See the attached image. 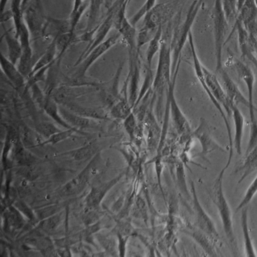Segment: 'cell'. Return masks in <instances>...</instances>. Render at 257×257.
Wrapping results in <instances>:
<instances>
[{
  "label": "cell",
  "instance_id": "cell-1",
  "mask_svg": "<svg viewBox=\"0 0 257 257\" xmlns=\"http://www.w3.org/2000/svg\"><path fill=\"white\" fill-rule=\"evenodd\" d=\"M204 0H194L186 13V18L181 22L182 12L174 19V27L171 37V48L172 52V74H174L177 65L181 61L182 52L189 40V34L197 16L199 13Z\"/></svg>",
  "mask_w": 257,
  "mask_h": 257
},
{
  "label": "cell",
  "instance_id": "cell-2",
  "mask_svg": "<svg viewBox=\"0 0 257 257\" xmlns=\"http://www.w3.org/2000/svg\"><path fill=\"white\" fill-rule=\"evenodd\" d=\"M231 160H232V158L228 157L225 166L218 174L214 184H213L210 196H211L213 204L216 205V209H217L219 217L222 221L224 233L228 240V244H229L232 252L234 253H237V246L235 236H234V227H233L232 213H231V208H230L228 200L224 193L223 189L224 175H225V171L231 165Z\"/></svg>",
  "mask_w": 257,
  "mask_h": 257
},
{
  "label": "cell",
  "instance_id": "cell-3",
  "mask_svg": "<svg viewBox=\"0 0 257 257\" xmlns=\"http://www.w3.org/2000/svg\"><path fill=\"white\" fill-rule=\"evenodd\" d=\"M188 0H168L157 4L144 19L143 27L152 30H158L172 22L176 16L183 11Z\"/></svg>",
  "mask_w": 257,
  "mask_h": 257
},
{
  "label": "cell",
  "instance_id": "cell-4",
  "mask_svg": "<svg viewBox=\"0 0 257 257\" xmlns=\"http://www.w3.org/2000/svg\"><path fill=\"white\" fill-rule=\"evenodd\" d=\"M213 22V38H214L215 57H216V72L223 68L222 51L226 40L228 24L221 0H215L211 14Z\"/></svg>",
  "mask_w": 257,
  "mask_h": 257
},
{
  "label": "cell",
  "instance_id": "cell-5",
  "mask_svg": "<svg viewBox=\"0 0 257 257\" xmlns=\"http://www.w3.org/2000/svg\"><path fill=\"white\" fill-rule=\"evenodd\" d=\"M188 42H189V49H190L191 55H192V64H193V69L194 71H195V76H196L200 85L204 88V91H205L206 94H207V95L208 96L209 98H210V101L213 103L215 107L219 111L221 117H222V119H223L224 124H225V128H226L227 134H228V142H229V145H228V147H229V152H231L230 153H233L232 137H231V127H230L229 122H228V116H227L226 113H225V110H224L222 106L218 103L217 100L212 95L210 90H209L208 86H207V84H206L204 72H203L202 69L203 64L201 62V61H200L198 54H197L195 41H194V37L192 33L189 34Z\"/></svg>",
  "mask_w": 257,
  "mask_h": 257
},
{
  "label": "cell",
  "instance_id": "cell-6",
  "mask_svg": "<svg viewBox=\"0 0 257 257\" xmlns=\"http://www.w3.org/2000/svg\"><path fill=\"white\" fill-rule=\"evenodd\" d=\"M180 66V62L179 63L175 72L173 74L172 80H171V84L168 87L166 94L167 101L169 103L170 106V116L171 117L174 129H175L177 135L182 136V135H191V134H192V131L189 121H188L187 118L185 116L184 114L182 112L180 106H179L177 99L175 97V93H174L176 80H177Z\"/></svg>",
  "mask_w": 257,
  "mask_h": 257
},
{
  "label": "cell",
  "instance_id": "cell-7",
  "mask_svg": "<svg viewBox=\"0 0 257 257\" xmlns=\"http://www.w3.org/2000/svg\"><path fill=\"white\" fill-rule=\"evenodd\" d=\"M191 193L192 198V209H193L195 222L194 225L207 234L216 244L220 241L219 232L213 219L207 214L200 202L196 189L193 182H191Z\"/></svg>",
  "mask_w": 257,
  "mask_h": 257
},
{
  "label": "cell",
  "instance_id": "cell-8",
  "mask_svg": "<svg viewBox=\"0 0 257 257\" xmlns=\"http://www.w3.org/2000/svg\"><path fill=\"white\" fill-rule=\"evenodd\" d=\"M24 17L34 40L43 38V31L48 18L45 15L42 0H30L25 7Z\"/></svg>",
  "mask_w": 257,
  "mask_h": 257
},
{
  "label": "cell",
  "instance_id": "cell-9",
  "mask_svg": "<svg viewBox=\"0 0 257 257\" xmlns=\"http://www.w3.org/2000/svg\"><path fill=\"white\" fill-rule=\"evenodd\" d=\"M100 153H97L91 159L90 163L68 183L58 189V195L62 197L72 196L81 193L89 184L90 180L94 176L95 164L98 162Z\"/></svg>",
  "mask_w": 257,
  "mask_h": 257
},
{
  "label": "cell",
  "instance_id": "cell-10",
  "mask_svg": "<svg viewBox=\"0 0 257 257\" xmlns=\"http://www.w3.org/2000/svg\"><path fill=\"white\" fill-rule=\"evenodd\" d=\"M230 64H231L230 66L234 69V72L238 76L239 79L246 85V90H247V99L249 103V118H250V122H253L256 120L255 119V112H257V109L254 105L253 100L255 75H254L252 69L249 68L246 64L239 60H231Z\"/></svg>",
  "mask_w": 257,
  "mask_h": 257
},
{
  "label": "cell",
  "instance_id": "cell-11",
  "mask_svg": "<svg viewBox=\"0 0 257 257\" xmlns=\"http://www.w3.org/2000/svg\"><path fill=\"white\" fill-rule=\"evenodd\" d=\"M193 138L198 140L201 146V153L197 154V157L205 159L207 155L215 151L225 153V148L218 144L211 136V129L207 121L204 118L200 119L199 125L192 132Z\"/></svg>",
  "mask_w": 257,
  "mask_h": 257
},
{
  "label": "cell",
  "instance_id": "cell-12",
  "mask_svg": "<svg viewBox=\"0 0 257 257\" xmlns=\"http://www.w3.org/2000/svg\"><path fill=\"white\" fill-rule=\"evenodd\" d=\"M128 53L129 71L126 82H127V85H128V101L134 109L139 96L141 64H140L138 51H130Z\"/></svg>",
  "mask_w": 257,
  "mask_h": 257
},
{
  "label": "cell",
  "instance_id": "cell-13",
  "mask_svg": "<svg viewBox=\"0 0 257 257\" xmlns=\"http://www.w3.org/2000/svg\"><path fill=\"white\" fill-rule=\"evenodd\" d=\"M23 0H12L11 12L14 22L15 34L22 43V49L31 47V36L24 17L22 4Z\"/></svg>",
  "mask_w": 257,
  "mask_h": 257
},
{
  "label": "cell",
  "instance_id": "cell-14",
  "mask_svg": "<svg viewBox=\"0 0 257 257\" xmlns=\"http://www.w3.org/2000/svg\"><path fill=\"white\" fill-rule=\"evenodd\" d=\"M202 69L206 84L208 86L212 95L217 100L218 103L222 106L227 116H231L232 112H231V107L232 103L230 101L229 99L227 97L226 93L224 91L217 75L216 73H212L208 69L206 68L204 65H203Z\"/></svg>",
  "mask_w": 257,
  "mask_h": 257
},
{
  "label": "cell",
  "instance_id": "cell-15",
  "mask_svg": "<svg viewBox=\"0 0 257 257\" xmlns=\"http://www.w3.org/2000/svg\"><path fill=\"white\" fill-rule=\"evenodd\" d=\"M156 97L154 94L153 102L149 109L148 112L146 115L145 129L147 130V145L150 152H155L159 150V144L162 138V128H161L158 123L157 118L153 112Z\"/></svg>",
  "mask_w": 257,
  "mask_h": 257
},
{
  "label": "cell",
  "instance_id": "cell-16",
  "mask_svg": "<svg viewBox=\"0 0 257 257\" xmlns=\"http://www.w3.org/2000/svg\"><path fill=\"white\" fill-rule=\"evenodd\" d=\"M95 90H97L96 87L72 86L64 85L52 91L50 96L58 104L64 106L70 102L74 101L78 97L89 94Z\"/></svg>",
  "mask_w": 257,
  "mask_h": 257
},
{
  "label": "cell",
  "instance_id": "cell-17",
  "mask_svg": "<svg viewBox=\"0 0 257 257\" xmlns=\"http://www.w3.org/2000/svg\"><path fill=\"white\" fill-rule=\"evenodd\" d=\"M216 74L220 79L219 81L230 101L237 106L239 104L243 105L249 109V103L248 99L244 97L237 84L233 81L225 68L223 67L219 71L216 72Z\"/></svg>",
  "mask_w": 257,
  "mask_h": 257
},
{
  "label": "cell",
  "instance_id": "cell-18",
  "mask_svg": "<svg viewBox=\"0 0 257 257\" xmlns=\"http://www.w3.org/2000/svg\"><path fill=\"white\" fill-rule=\"evenodd\" d=\"M234 30L237 31V40L242 58L247 59L257 67V58L254 49L253 41L249 32L238 19H236L234 22Z\"/></svg>",
  "mask_w": 257,
  "mask_h": 257
},
{
  "label": "cell",
  "instance_id": "cell-19",
  "mask_svg": "<svg viewBox=\"0 0 257 257\" xmlns=\"http://www.w3.org/2000/svg\"><path fill=\"white\" fill-rule=\"evenodd\" d=\"M124 175V172H122L109 181L104 182L97 186H93L85 198V204L87 207L88 208L98 207L108 192L119 182Z\"/></svg>",
  "mask_w": 257,
  "mask_h": 257
},
{
  "label": "cell",
  "instance_id": "cell-20",
  "mask_svg": "<svg viewBox=\"0 0 257 257\" xmlns=\"http://www.w3.org/2000/svg\"><path fill=\"white\" fill-rule=\"evenodd\" d=\"M183 232L186 235L193 239L205 252L207 255L210 256H217L216 252V245L212 239L204 231L197 228L194 224L191 222H186Z\"/></svg>",
  "mask_w": 257,
  "mask_h": 257
},
{
  "label": "cell",
  "instance_id": "cell-21",
  "mask_svg": "<svg viewBox=\"0 0 257 257\" xmlns=\"http://www.w3.org/2000/svg\"><path fill=\"white\" fill-rule=\"evenodd\" d=\"M70 32V21L65 19L48 18L43 31V39H50L51 41L62 34Z\"/></svg>",
  "mask_w": 257,
  "mask_h": 257
},
{
  "label": "cell",
  "instance_id": "cell-22",
  "mask_svg": "<svg viewBox=\"0 0 257 257\" xmlns=\"http://www.w3.org/2000/svg\"><path fill=\"white\" fill-rule=\"evenodd\" d=\"M1 67L3 72L6 75L9 80L12 82L15 88L21 89L26 86V78L22 75L20 70L16 67V64H13L5 55H1Z\"/></svg>",
  "mask_w": 257,
  "mask_h": 257
},
{
  "label": "cell",
  "instance_id": "cell-23",
  "mask_svg": "<svg viewBox=\"0 0 257 257\" xmlns=\"http://www.w3.org/2000/svg\"><path fill=\"white\" fill-rule=\"evenodd\" d=\"M59 109L61 116L72 127L81 130V129L93 128L97 126V122H96L97 120L81 116V115L71 112L65 106H61H61H59Z\"/></svg>",
  "mask_w": 257,
  "mask_h": 257
},
{
  "label": "cell",
  "instance_id": "cell-24",
  "mask_svg": "<svg viewBox=\"0 0 257 257\" xmlns=\"http://www.w3.org/2000/svg\"><path fill=\"white\" fill-rule=\"evenodd\" d=\"M231 115L234 124V137L233 146L237 154L242 153V138H243V127H244V117L237 107V105H231Z\"/></svg>",
  "mask_w": 257,
  "mask_h": 257
},
{
  "label": "cell",
  "instance_id": "cell-25",
  "mask_svg": "<svg viewBox=\"0 0 257 257\" xmlns=\"http://www.w3.org/2000/svg\"><path fill=\"white\" fill-rule=\"evenodd\" d=\"M57 53H58V48H57V38H55L51 41L50 44L49 45L47 49H46V52L42 55V56L39 58L38 61L34 64L31 75L38 71L40 69L44 68V67H47V66L55 64L58 61V58H57V56H58V54Z\"/></svg>",
  "mask_w": 257,
  "mask_h": 257
},
{
  "label": "cell",
  "instance_id": "cell-26",
  "mask_svg": "<svg viewBox=\"0 0 257 257\" xmlns=\"http://www.w3.org/2000/svg\"><path fill=\"white\" fill-rule=\"evenodd\" d=\"M257 170V146L249 153H245V157L235 173H241L238 184Z\"/></svg>",
  "mask_w": 257,
  "mask_h": 257
},
{
  "label": "cell",
  "instance_id": "cell-27",
  "mask_svg": "<svg viewBox=\"0 0 257 257\" xmlns=\"http://www.w3.org/2000/svg\"><path fill=\"white\" fill-rule=\"evenodd\" d=\"M240 215V225H241L242 233H243V243H244L245 252L248 257L257 256L256 252L254 248L250 232H249V223H248V207L247 206L241 209Z\"/></svg>",
  "mask_w": 257,
  "mask_h": 257
},
{
  "label": "cell",
  "instance_id": "cell-28",
  "mask_svg": "<svg viewBox=\"0 0 257 257\" xmlns=\"http://www.w3.org/2000/svg\"><path fill=\"white\" fill-rule=\"evenodd\" d=\"M67 109L77 115L85 118H91L94 120H106L108 119L107 115L104 112L100 111V109L95 108L88 107V106H82L78 104L76 102H70L67 104L64 105Z\"/></svg>",
  "mask_w": 257,
  "mask_h": 257
},
{
  "label": "cell",
  "instance_id": "cell-29",
  "mask_svg": "<svg viewBox=\"0 0 257 257\" xmlns=\"http://www.w3.org/2000/svg\"><path fill=\"white\" fill-rule=\"evenodd\" d=\"M243 24L245 28L257 22V5L255 0H245L244 4L238 11L237 19Z\"/></svg>",
  "mask_w": 257,
  "mask_h": 257
},
{
  "label": "cell",
  "instance_id": "cell-30",
  "mask_svg": "<svg viewBox=\"0 0 257 257\" xmlns=\"http://www.w3.org/2000/svg\"><path fill=\"white\" fill-rule=\"evenodd\" d=\"M4 37L5 38L6 43H7V47H8V58L13 64L16 65L20 60L22 52H23L22 43H21L19 39L16 37V34H15V36L12 35L10 31L6 30L5 27H4Z\"/></svg>",
  "mask_w": 257,
  "mask_h": 257
},
{
  "label": "cell",
  "instance_id": "cell-31",
  "mask_svg": "<svg viewBox=\"0 0 257 257\" xmlns=\"http://www.w3.org/2000/svg\"><path fill=\"white\" fill-rule=\"evenodd\" d=\"M58 105L59 104L51 96L47 95L42 108L44 109L45 112L49 116H50L54 121H55V122L58 123L61 127L66 129L72 128L73 127L70 126L61 116Z\"/></svg>",
  "mask_w": 257,
  "mask_h": 257
},
{
  "label": "cell",
  "instance_id": "cell-32",
  "mask_svg": "<svg viewBox=\"0 0 257 257\" xmlns=\"http://www.w3.org/2000/svg\"><path fill=\"white\" fill-rule=\"evenodd\" d=\"M90 7V0H74L73 10L70 13L69 21L70 24V33L75 34L76 27L80 22L84 13Z\"/></svg>",
  "mask_w": 257,
  "mask_h": 257
},
{
  "label": "cell",
  "instance_id": "cell-33",
  "mask_svg": "<svg viewBox=\"0 0 257 257\" xmlns=\"http://www.w3.org/2000/svg\"><path fill=\"white\" fill-rule=\"evenodd\" d=\"M132 112L133 108L131 106L128 98L126 96L117 100L109 109V115L116 119L124 120Z\"/></svg>",
  "mask_w": 257,
  "mask_h": 257
},
{
  "label": "cell",
  "instance_id": "cell-34",
  "mask_svg": "<svg viewBox=\"0 0 257 257\" xmlns=\"http://www.w3.org/2000/svg\"><path fill=\"white\" fill-rule=\"evenodd\" d=\"M164 27H159L156 32V35L153 37V40L149 43L147 48V53H146V60H147V65L152 67V63L156 54L159 53L161 47H162V37H163Z\"/></svg>",
  "mask_w": 257,
  "mask_h": 257
},
{
  "label": "cell",
  "instance_id": "cell-35",
  "mask_svg": "<svg viewBox=\"0 0 257 257\" xmlns=\"http://www.w3.org/2000/svg\"><path fill=\"white\" fill-rule=\"evenodd\" d=\"M97 150V147L96 144L91 142L83 146V147H79V148L76 149V150H70V151L63 153L61 155L70 156L74 160L82 161L90 159L91 157H94L97 153H98Z\"/></svg>",
  "mask_w": 257,
  "mask_h": 257
},
{
  "label": "cell",
  "instance_id": "cell-36",
  "mask_svg": "<svg viewBox=\"0 0 257 257\" xmlns=\"http://www.w3.org/2000/svg\"><path fill=\"white\" fill-rule=\"evenodd\" d=\"M106 0H90L89 15H88V23L85 31H91L95 29L102 6L105 4Z\"/></svg>",
  "mask_w": 257,
  "mask_h": 257
},
{
  "label": "cell",
  "instance_id": "cell-37",
  "mask_svg": "<svg viewBox=\"0 0 257 257\" xmlns=\"http://www.w3.org/2000/svg\"><path fill=\"white\" fill-rule=\"evenodd\" d=\"M154 79L155 75L153 74V71L151 67H149L148 65H146L145 70H144V82H143L142 85H141V88H140L139 96H138V100H137L136 104H135L134 109L139 104L140 102L147 95V93L150 90L153 89Z\"/></svg>",
  "mask_w": 257,
  "mask_h": 257
},
{
  "label": "cell",
  "instance_id": "cell-38",
  "mask_svg": "<svg viewBox=\"0 0 257 257\" xmlns=\"http://www.w3.org/2000/svg\"><path fill=\"white\" fill-rule=\"evenodd\" d=\"M75 133H81V131L76 128V127L66 129L65 131H60V132H57L56 134L51 136L50 138H48L45 142L42 144V145L45 146L48 145V144L55 145L58 143L62 142L65 140L71 138Z\"/></svg>",
  "mask_w": 257,
  "mask_h": 257
},
{
  "label": "cell",
  "instance_id": "cell-39",
  "mask_svg": "<svg viewBox=\"0 0 257 257\" xmlns=\"http://www.w3.org/2000/svg\"><path fill=\"white\" fill-rule=\"evenodd\" d=\"M123 124H124V130L128 135L131 141L135 140L140 128L139 121L135 112H132L124 118Z\"/></svg>",
  "mask_w": 257,
  "mask_h": 257
},
{
  "label": "cell",
  "instance_id": "cell-40",
  "mask_svg": "<svg viewBox=\"0 0 257 257\" xmlns=\"http://www.w3.org/2000/svg\"><path fill=\"white\" fill-rule=\"evenodd\" d=\"M156 2H157V0H147V1L144 3V5L141 7V9L138 10V11L137 12L132 18L129 19L131 23H132L134 26H136L137 24H138L141 19H144V17H145L150 12H151L152 10L157 5Z\"/></svg>",
  "mask_w": 257,
  "mask_h": 257
},
{
  "label": "cell",
  "instance_id": "cell-41",
  "mask_svg": "<svg viewBox=\"0 0 257 257\" xmlns=\"http://www.w3.org/2000/svg\"><path fill=\"white\" fill-rule=\"evenodd\" d=\"M157 31L158 30L149 29L145 27H142L137 36V47L139 52L143 46H145L146 44H149V43L153 40Z\"/></svg>",
  "mask_w": 257,
  "mask_h": 257
},
{
  "label": "cell",
  "instance_id": "cell-42",
  "mask_svg": "<svg viewBox=\"0 0 257 257\" xmlns=\"http://www.w3.org/2000/svg\"><path fill=\"white\" fill-rule=\"evenodd\" d=\"M61 214L57 213L49 217L42 219L38 227L43 231L50 232V231H55L58 228V225L61 223Z\"/></svg>",
  "mask_w": 257,
  "mask_h": 257
},
{
  "label": "cell",
  "instance_id": "cell-43",
  "mask_svg": "<svg viewBox=\"0 0 257 257\" xmlns=\"http://www.w3.org/2000/svg\"><path fill=\"white\" fill-rule=\"evenodd\" d=\"M227 20L229 23L235 22L237 17V0H221Z\"/></svg>",
  "mask_w": 257,
  "mask_h": 257
},
{
  "label": "cell",
  "instance_id": "cell-44",
  "mask_svg": "<svg viewBox=\"0 0 257 257\" xmlns=\"http://www.w3.org/2000/svg\"><path fill=\"white\" fill-rule=\"evenodd\" d=\"M257 193V176L255 177V178L254 179L252 183L249 185V187H248L247 190L245 192L244 196L242 198L241 201L239 203L238 205H237V208H236V212H238L239 210L243 209V207H246V206H248V204H249L251 201H252V198L255 196V194Z\"/></svg>",
  "mask_w": 257,
  "mask_h": 257
},
{
  "label": "cell",
  "instance_id": "cell-45",
  "mask_svg": "<svg viewBox=\"0 0 257 257\" xmlns=\"http://www.w3.org/2000/svg\"><path fill=\"white\" fill-rule=\"evenodd\" d=\"M36 131L40 134L42 136L46 138V139L50 138L52 135L56 134L57 132H60L59 128L56 127L55 124L47 121H43V122L39 123L36 125Z\"/></svg>",
  "mask_w": 257,
  "mask_h": 257
},
{
  "label": "cell",
  "instance_id": "cell-46",
  "mask_svg": "<svg viewBox=\"0 0 257 257\" xmlns=\"http://www.w3.org/2000/svg\"><path fill=\"white\" fill-rule=\"evenodd\" d=\"M177 177L178 179V184L180 186V189H181L182 192L185 194V195L189 199L190 198V194H189L186 180H185V171L184 168H183V165L182 163L178 164L177 165Z\"/></svg>",
  "mask_w": 257,
  "mask_h": 257
},
{
  "label": "cell",
  "instance_id": "cell-47",
  "mask_svg": "<svg viewBox=\"0 0 257 257\" xmlns=\"http://www.w3.org/2000/svg\"><path fill=\"white\" fill-rule=\"evenodd\" d=\"M97 209V207L89 208V210L87 211L85 216H83V221L86 226H89V225L99 222V219L103 216V213Z\"/></svg>",
  "mask_w": 257,
  "mask_h": 257
},
{
  "label": "cell",
  "instance_id": "cell-48",
  "mask_svg": "<svg viewBox=\"0 0 257 257\" xmlns=\"http://www.w3.org/2000/svg\"><path fill=\"white\" fill-rule=\"evenodd\" d=\"M257 146V121L250 122V131H249V139L246 148V153L250 152Z\"/></svg>",
  "mask_w": 257,
  "mask_h": 257
},
{
  "label": "cell",
  "instance_id": "cell-49",
  "mask_svg": "<svg viewBox=\"0 0 257 257\" xmlns=\"http://www.w3.org/2000/svg\"><path fill=\"white\" fill-rule=\"evenodd\" d=\"M146 204L142 198H138L135 202V210L134 213L137 217L146 218L147 216L146 211Z\"/></svg>",
  "mask_w": 257,
  "mask_h": 257
},
{
  "label": "cell",
  "instance_id": "cell-50",
  "mask_svg": "<svg viewBox=\"0 0 257 257\" xmlns=\"http://www.w3.org/2000/svg\"><path fill=\"white\" fill-rule=\"evenodd\" d=\"M60 207L58 205L50 206L49 207L43 209V210L39 211L38 215L42 219H46V218L49 217L55 213H58V210H60Z\"/></svg>",
  "mask_w": 257,
  "mask_h": 257
},
{
  "label": "cell",
  "instance_id": "cell-51",
  "mask_svg": "<svg viewBox=\"0 0 257 257\" xmlns=\"http://www.w3.org/2000/svg\"><path fill=\"white\" fill-rule=\"evenodd\" d=\"M117 235L118 237V249H119L120 255L124 256V253H125L126 243H127L128 237H127V235L121 234V233H118Z\"/></svg>",
  "mask_w": 257,
  "mask_h": 257
},
{
  "label": "cell",
  "instance_id": "cell-52",
  "mask_svg": "<svg viewBox=\"0 0 257 257\" xmlns=\"http://www.w3.org/2000/svg\"><path fill=\"white\" fill-rule=\"evenodd\" d=\"M16 207H17L18 210L25 213L27 217L30 218V219H34V213H33L31 209L28 207V205H27L25 203L22 202V201H19V202H18L17 204H16Z\"/></svg>",
  "mask_w": 257,
  "mask_h": 257
},
{
  "label": "cell",
  "instance_id": "cell-53",
  "mask_svg": "<svg viewBox=\"0 0 257 257\" xmlns=\"http://www.w3.org/2000/svg\"><path fill=\"white\" fill-rule=\"evenodd\" d=\"M8 3L9 0H1V1H0V10H1V13L5 12L6 7H7Z\"/></svg>",
  "mask_w": 257,
  "mask_h": 257
},
{
  "label": "cell",
  "instance_id": "cell-54",
  "mask_svg": "<svg viewBox=\"0 0 257 257\" xmlns=\"http://www.w3.org/2000/svg\"><path fill=\"white\" fill-rule=\"evenodd\" d=\"M29 1L30 0H23V1H22V10H25V7H26V6L28 5V2H29Z\"/></svg>",
  "mask_w": 257,
  "mask_h": 257
},
{
  "label": "cell",
  "instance_id": "cell-55",
  "mask_svg": "<svg viewBox=\"0 0 257 257\" xmlns=\"http://www.w3.org/2000/svg\"><path fill=\"white\" fill-rule=\"evenodd\" d=\"M112 2H113V0H109V4H112Z\"/></svg>",
  "mask_w": 257,
  "mask_h": 257
},
{
  "label": "cell",
  "instance_id": "cell-56",
  "mask_svg": "<svg viewBox=\"0 0 257 257\" xmlns=\"http://www.w3.org/2000/svg\"><path fill=\"white\" fill-rule=\"evenodd\" d=\"M255 3H256V5H257V0H255Z\"/></svg>",
  "mask_w": 257,
  "mask_h": 257
}]
</instances>
